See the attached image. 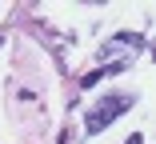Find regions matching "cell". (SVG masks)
<instances>
[{"mask_svg":"<svg viewBox=\"0 0 156 144\" xmlns=\"http://www.w3.org/2000/svg\"><path fill=\"white\" fill-rule=\"evenodd\" d=\"M124 144H144V136H128V140H124Z\"/></svg>","mask_w":156,"mask_h":144,"instance_id":"obj_3","label":"cell"},{"mask_svg":"<svg viewBox=\"0 0 156 144\" xmlns=\"http://www.w3.org/2000/svg\"><path fill=\"white\" fill-rule=\"evenodd\" d=\"M100 76H104V68H92V72H88V76H84V88H92V84H96V80H100Z\"/></svg>","mask_w":156,"mask_h":144,"instance_id":"obj_2","label":"cell"},{"mask_svg":"<svg viewBox=\"0 0 156 144\" xmlns=\"http://www.w3.org/2000/svg\"><path fill=\"white\" fill-rule=\"evenodd\" d=\"M132 108V96L128 92H108L104 100H96L88 108V116H84V124H88V132H104L116 116H124V112Z\"/></svg>","mask_w":156,"mask_h":144,"instance_id":"obj_1","label":"cell"}]
</instances>
